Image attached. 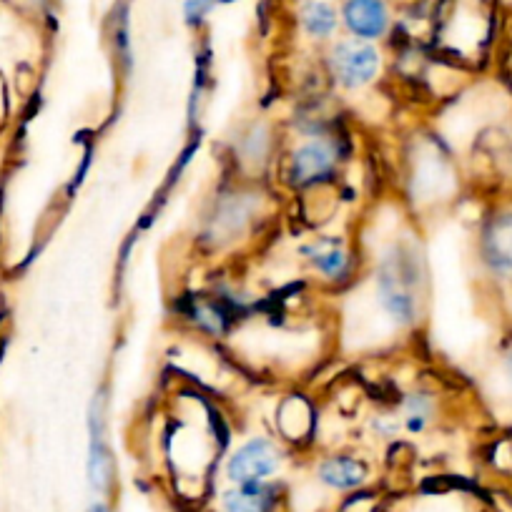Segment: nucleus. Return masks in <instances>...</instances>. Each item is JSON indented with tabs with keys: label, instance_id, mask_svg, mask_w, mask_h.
Segmentation results:
<instances>
[{
	"label": "nucleus",
	"instance_id": "2",
	"mask_svg": "<svg viewBox=\"0 0 512 512\" xmlns=\"http://www.w3.org/2000/svg\"><path fill=\"white\" fill-rule=\"evenodd\" d=\"M332 68L344 86L357 88L372 81L379 68V56L367 43H342L334 48Z\"/></svg>",
	"mask_w": 512,
	"mask_h": 512
},
{
	"label": "nucleus",
	"instance_id": "6",
	"mask_svg": "<svg viewBox=\"0 0 512 512\" xmlns=\"http://www.w3.org/2000/svg\"><path fill=\"white\" fill-rule=\"evenodd\" d=\"M317 477L322 485L347 492L364 485V480H367V467L359 460H352V457H332V460L319 465Z\"/></svg>",
	"mask_w": 512,
	"mask_h": 512
},
{
	"label": "nucleus",
	"instance_id": "10",
	"mask_svg": "<svg viewBox=\"0 0 512 512\" xmlns=\"http://www.w3.org/2000/svg\"><path fill=\"white\" fill-rule=\"evenodd\" d=\"M91 512H106V507H103V505H96V507H93Z\"/></svg>",
	"mask_w": 512,
	"mask_h": 512
},
{
	"label": "nucleus",
	"instance_id": "4",
	"mask_svg": "<svg viewBox=\"0 0 512 512\" xmlns=\"http://www.w3.org/2000/svg\"><path fill=\"white\" fill-rule=\"evenodd\" d=\"M344 18L352 33L362 38H377L387 31V8L382 0H349Z\"/></svg>",
	"mask_w": 512,
	"mask_h": 512
},
{
	"label": "nucleus",
	"instance_id": "1",
	"mask_svg": "<svg viewBox=\"0 0 512 512\" xmlns=\"http://www.w3.org/2000/svg\"><path fill=\"white\" fill-rule=\"evenodd\" d=\"M279 450L269 440H249L231 455L226 465V477L234 485H254L267 482L279 470Z\"/></svg>",
	"mask_w": 512,
	"mask_h": 512
},
{
	"label": "nucleus",
	"instance_id": "9",
	"mask_svg": "<svg viewBox=\"0 0 512 512\" xmlns=\"http://www.w3.org/2000/svg\"><path fill=\"white\" fill-rule=\"evenodd\" d=\"M492 262L502 272H512V219H505L490 239Z\"/></svg>",
	"mask_w": 512,
	"mask_h": 512
},
{
	"label": "nucleus",
	"instance_id": "11",
	"mask_svg": "<svg viewBox=\"0 0 512 512\" xmlns=\"http://www.w3.org/2000/svg\"><path fill=\"white\" fill-rule=\"evenodd\" d=\"M507 372H510V377H512V357L507 359Z\"/></svg>",
	"mask_w": 512,
	"mask_h": 512
},
{
	"label": "nucleus",
	"instance_id": "8",
	"mask_svg": "<svg viewBox=\"0 0 512 512\" xmlns=\"http://www.w3.org/2000/svg\"><path fill=\"white\" fill-rule=\"evenodd\" d=\"M302 21H304V28H307L312 36H329V33L334 31V26H337V16H334L332 6H327V3H322V0H312V3H307L302 11Z\"/></svg>",
	"mask_w": 512,
	"mask_h": 512
},
{
	"label": "nucleus",
	"instance_id": "5",
	"mask_svg": "<svg viewBox=\"0 0 512 512\" xmlns=\"http://www.w3.org/2000/svg\"><path fill=\"white\" fill-rule=\"evenodd\" d=\"M332 169H334V154L327 144L314 141V144L302 146V149L294 154L292 174L297 184H312V181L324 179Z\"/></svg>",
	"mask_w": 512,
	"mask_h": 512
},
{
	"label": "nucleus",
	"instance_id": "7",
	"mask_svg": "<svg viewBox=\"0 0 512 512\" xmlns=\"http://www.w3.org/2000/svg\"><path fill=\"white\" fill-rule=\"evenodd\" d=\"M304 254H309V259H312L324 274H329V277H339V274L347 269V256H344V251L337 249L332 241H319V244L307 246Z\"/></svg>",
	"mask_w": 512,
	"mask_h": 512
},
{
	"label": "nucleus",
	"instance_id": "3",
	"mask_svg": "<svg viewBox=\"0 0 512 512\" xmlns=\"http://www.w3.org/2000/svg\"><path fill=\"white\" fill-rule=\"evenodd\" d=\"M221 512H274L277 507V487L269 482L254 485H234L221 492Z\"/></svg>",
	"mask_w": 512,
	"mask_h": 512
}]
</instances>
